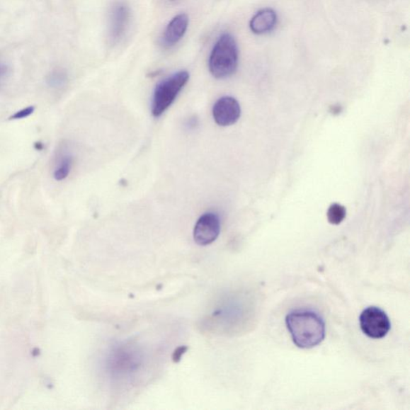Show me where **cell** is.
I'll return each instance as SVG.
<instances>
[{"instance_id": "1", "label": "cell", "mask_w": 410, "mask_h": 410, "mask_svg": "<svg viewBox=\"0 0 410 410\" xmlns=\"http://www.w3.org/2000/svg\"><path fill=\"white\" fill-rule=\"evenodd\" d=\"M285 323L293 343L298 348H314L326 338V323L314 311L293 310L286 316Z\"/></svg>"}, {"instance_id": "2", "label": "cell", "mask_w": 410, "mask_h": 410, "mask_svg": "<svg viewBox=\"0 0 410 410\" xmlns=\"http://www.w3.org/2000/svg\"><path fill=\"white\" fill-rule=\"evenodd\" d=\"M238 65V48L230 34H223L214 45L210 58L211 74L217 79H224L234 74Z\"/></svg>"}, {"instance_id": "3", "label": "cell", "mask_w": 410, "mask_h": 410, "mask_svg": "<svg viewBox=\"0 0 410 410\" xmlns=\"http://www.w3.org/2000/svg\"><path fill=\"white\" fill-rule=\"evenodd\" d=\"M189 79L187 71H181L165 79L159 84L154 91L152 103V113L160 118L173 105Z\"/></svg>"}, {"instance_id": "4", "label": "cell", "mask_w": 410, "mask_h": 410, "mask_svg": "<svg viewBox=\"0 0 410 410\" xmlns=\"http://www.w3.org/2000/svg\"><path fill=\"white\" fill-rule=\"evenodd\" d=\"M359 321L362 331L372 339L385 338L391 329L389 317L376 306H370L364 309L360 315Z\"/></svg>"}, {"instance_id": "5", "label": "cell", "mask_w": 410, "mask_h": 410, "mask_svg": "<svg viewBox=\"0 0 410 410\" xmlns=\"http://www.w3.org/2000/svg\"><path fill=\"white\" fill-rule=\"evenodd\" d=\"M220 232V220L217 214L206 212L195 223L193 238L200 246H209L217 240Z\"/></svg>"}, {"instance_id": "6", "label": "cell", "mask_w": 410, "mask_h": 410, "mask_svg": "<svg viewBox=\"0 0 410 410\" xmlns=\"http://www.w3.org/2000/svg\"><path fill=\"white\" fill-rule=\"evenodd\" d=\"M241 114L240 103L232 96L220 98L212 108L213 119L219 126L234 125L240 119Z\"/></svg>"}, {"instance_id": "7", "label": "cell", "mask_w": 410, "mask_h": 410, "mask_svg": "<svg viewBox=\"0 0 410 410\" xmlns=\"http://www.w3.org/2000/svg\"><path fill=\"white\" fill-rule=\"evenodd\" d=\"M130 20V10L124 4H116L113 6L110 14V38L118 42L126 33Z\"/></svg>"}, {"instance_id": "8", "label": "cell", "mask_w": 410, "mask_h": 410, "mask_svg": "<svg viewBox=\"0 0 410 410\" xmlns=\"http://www.w3.org/2000/svg\"><path fill=\"white\" fill-rule=\"evenodd\" d=\"M188 23V16L186 14L175 16L164 30L162 39L164 45L168 47L176 45L185 35Z\"/></svg>"}, {"instance_id": "9", "label": "cell", "mask_w": 410, "mask_h": 410, "mask_svg": "<svg viewBox=\"0 0 410 410\" xmlns=\"http://www.w3.org/2000/svg\"><path fill=\"white\" fill-rule=\"evenodd\" d=\"M278 15L273 9L261 10L250 21V29L256 35L266 34L272 32L276 27Z\"/></svg>"}, {"instance_id": "10", "label": "cell", "mask_w": 410, "mask_h": 410, "mask_svg": "<svg viewBox=\"0 0 410 410\" xmlns=\"http://www.w3.org/2000/svg\"><path fill=\"white\" fill-rule=\"evenodd\" d=\"M73 164V158L70 155H64L59 159L56 168L53 171V178L57 181H62L69 176Z\"/></svg>"}, {"instance_id": "11", "label": "cell", "mask_w": 410, "mask_h": 410, "mask_svg": "<svg viewBox=\"0 0 410 410\" xmlns=\"http://www.w3.org/2000/svg\"><path fill=\"white\" fill-rule=\"evenodd\" d=\"M346 217V210L343 205L333 204L329 207L327 218L329 222L332 224H340Z\"/></svg>"}, {"instance_id": "12", "label": "cell", "mask_w": 410, "mask_h": 410, "mask_svg": "<svg viewBox=\"0 0 410 410\" xmlns=\"http://www.w3.org/2000/svg\"><path fill=\"white\" fill-rule=\"evenodd\" d=\"M67 81V76L63 70L52 71L47 78V83L52 89L64 88Z\"/></svg>"}, {"instance_id": "13", "label": "cell", "mask_w": 410, "mask_h": 410, "mask_svg": "<svg viewBox=\"0 0 410 410\" xmlns=\"http://www.w3.org/2000/svg\"><path fill=\"white\" fill-rule=\"evenodd\" d=\"M35 106H28L25 108H23L20 110V111H17L14 114H12L9 120H19L23 119H26L29 118L30 115H32L35 112Z\"/></svg>"}, {"instance_id": "14", "label": "cell", "mask_w": 410, "mask_h": 410, "mask_svg": "<svg viewBox=\"0 0 410 410\" xmlns=\"http://www.w3.org/2000/svg\"><path fill=\"white\" fill-rule=\"evenodd\" d=\"M187 350L188 347L186 346H181L177 348V350L173 353V359L174 360V363H179L181 359L182 355L185 353L187 351Z\"/></svg>"}, {"instance_id": "15", "label": "cell", "mask_w": 410, "mask_h": 410, "mask_svg": "<svg viewBox=\"0 0 410 410\" xmlns=\"http://www.w3.org/2000/svg\"><path fill=\"white\" fill-rule=\"evenodd\" d=\"M8 74V67L5 64L0 62V84H1Z\"/></svg>"}, {"instance_id": "16", "label": "cell", "mask_w": 410, "mask_h": 410, "mask_svg": "<svg viewBox=\"0 0 410 410\" xmlns=\"http://www.w3.org/2000/svg\"><path fill=\"white\" fill-rule=\"evenodd\" d=\"M45 145L42 144L41 142H36L35 143V149L38 151H42L44 149Z\"/></svg>"}, {"instance_id": "17", "label": "cell", "mask_w": 410, "mask_h": 410, "mask_svg": "<svg viewBox=\"0 0 410 410\" xmlns=\"http://www.w3.org/2000/svg\"><path fill=\"white\" fill-rule=\"evenodd\" d=\"M170 1H175V0H170Z\"/></svg>"}]
</instances>
